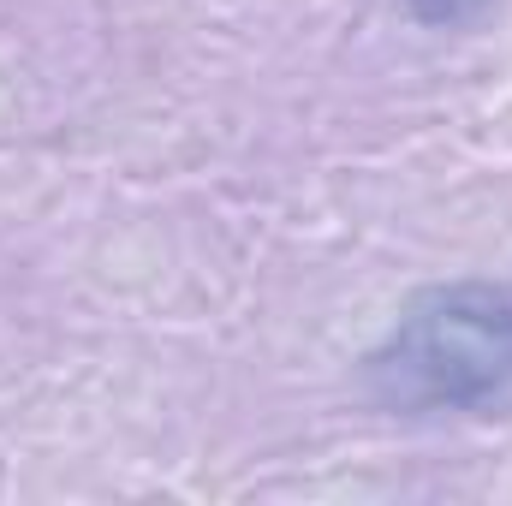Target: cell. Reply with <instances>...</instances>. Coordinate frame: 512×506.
I'll return each instance as SVG.
<instances>
[{
  "label": "cell",
  "mask_w": 512,
  "mask_h": 506,
  "mask_svg": "<svg viewBox=\"0 0 512 506\" xmlns=\"http://www.w3.org/2000/svg\"><path fill=\"white\" fill-rule=\"evenodd\" d=\"M405 6H411V18H423L435 30H459V24H477L495 0H405Z\"/></svg>",
  "instance_id": "cell-2"
},
{
  "label": "cell",
  "mask_w": 512,
  "mask_h": 506,
  "mask_svg": "<svg viewBox=\"0 0 512 506\" xmlns=\"http://www.w3.org/2000/svg\"><path fill=\"white\" fill-rule=\"evenodd\" d=\"M364 381L393 417H512V280L417 292L364 358Z\"/></svg>",
  "instance_id": "cell-1"
}]
</instances>
